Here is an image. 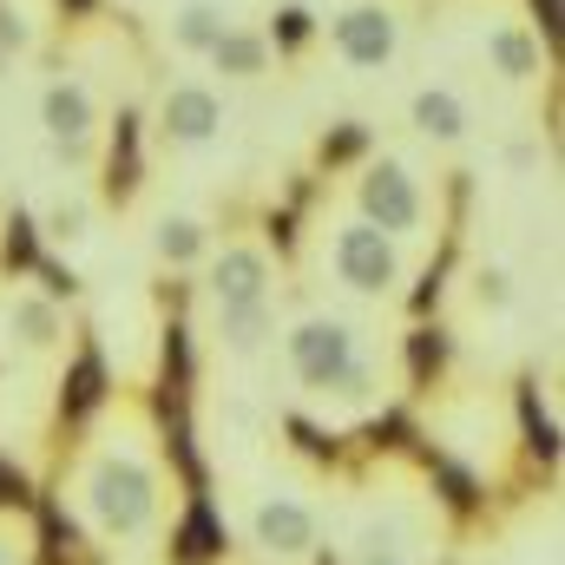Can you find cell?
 Wrapping results in <instances>:
<instances>
[{"label":"cell","mask_w":565,"mask_h":565,"mask_svg":"<svg viewBox=\"0 0 565 565\" xmlns=\"http://www.w3.org/2000/svg\"><path fill=\"white\" fill-rule=\"evenodd\" d=\"M231 559V526L211 493H184V513L164 540V565H224Z\"/></svg>","instance_id":"5"},{"label":"cell","mask_w":565,"mask_h":565,"mask_svg":"<svg viewBox=\"0 0 565 565\" xmlns=\"http://www.w3.org/2000/svg\"><path fill=\"white\" fill-rule=\"evenodd\" d=\"M86 507H93L106 540H139L145 526L158 520V480L132 454H99L93 480H86Z\"/></svg>","instance_id":"1"},{"label":"cell","mask_w":565,"mask_h":565,"mask_svg":"<svg viewBox=\"0 0 565 565\" xmlns=\"http://www.w3.org/2000/svg\"><path fill=\"white\" fill-rule=\"evenodd\" d=\"M309 559H316V565H342V559H335V553H322V546H316V553H309Z\"/></svg>","instance_id":"37"},{"label":"cell","mask_w":565,"mask_h":565,"mask_svg":"<svg viewBox=\"0 0 565 565\" xmlns=\"http://www.w3.org/2000/svg\"><path fill=\"white\" fill-rule=\"evenodd\" d=\"M355 198H362V224H375L382 237H402V231L422 224V184H415L408 164H395V158L369 164Z\"/></svg>","instance_id":"2"},{"label":"cell","mask_w":565,"mask_h":565,"mask_svg":"<svg viewBox=\"0 0 565 565\" xmlns=\"http://www.w3.org/2000/svg\"><path fill=\"white\" fill-rule=\"evenodd\" d=\"M26 46H33V26L0 0V53H26Z\"/></svg>","instance_id":"31"},{"label":"cell","mask_w":565,"mask_h":565,"mask_svg":"<svg viewBox=\"0 0 565 565\" xmlns=\"http://www.w3.org/2000/svg\"><path fill=\"white\" fill-rule=\"evenodd\" d=\"M369 388H375V375H369L362 362H349V369H342V375H329V382H322L316 395H329V402H349V408H362V402H369Z\"/></svg>","instance_id":"28"},{"label":"cell","mask_w":565,"mask_h":565,"mask_svg":"<svg viewBox=\"0 0 565 565\" xmlns=\"http://www.w3.org/2000/svg\"><path fill=\"white\" fill-rule=\"evenodd\" d=\"M204 250V224H191V217H164L158 224V257L164 264H191Z\"/></svg>","instance_id":"26"},{"label":"cell","mask_w":565,"mask_h":565,"mask_svg":"<svg viewBox=\"0 0 565 565\" xmlns=\"http://www.w3.org/2000/svg\"><path fill=\"white\" fill-rule=\"evenodd\" d=\"M395 40H402V26H395L388 7H349V13L335 20V53H342L349 66H382V60H395Z\"/></svg>","instance_id":"10"},{"label":"cell","mask_w":565,"mask_h":565,"mask_svg":"<svg viewBox=\"0 0 565 565\" xmlns=\"http://www.w3.org/2000/svg\"><path fill=\"white\" fill-rule=\"evenodd\" d=\"M217 335L231 355H257L264 335H270V302H224L217 309Z\"/></svg>","instance_id":"17"},{"label":"cell","mask_w":565,"mask_h":565,"mask_svg":"<svg viewBox=\"0 0 565 565\" xmlns=\"http://www.w3.org/2000/svg\"><path fill=\"white\" fill-rule=\"evenodd\" d=\"M40 119H46L53 145H93V93L73 79H53L40 93Z\"/></svg>","instance_id":"14"},{"label":"cell","mask_w":565,"mask_h":565,"mask_svg":"<svg viewBox=\"0 0 565 565\" xmlns=\"http://www.w3.org/2000/svg\"><path fill=\"white\" fill-rule=\"evenodd\" d=\"M60 13H73V20H86V13H93V0H60Z\"/></svg>","instance_id":"36"},{"label":"cell","mask_w":565,"mask_h":565,"mask_svg":"<svg viewBox=\"0 0 565 565\" xmlns=\"http://www.w3.org/2000/svg\"><path fill=\"white\" fill-rule=\"evenodd\" d=\"M33 277H40V289H46V302H73V296H79V277H73L66 264H53V257H40Z\"/></svg>","instance_id":"30"},{"label":"cell","mask_w":565,"mask_h":565,"mask_svg":"<svg viewBox=\"0 0 565 565\" xmlns=\"http://www.w3.org/2000/svg\"><path fill=\"white\" fill-rule=\"evenodd\" d=\"M106 402H113V369H106V349L86 335V342H79V355L66 362V382H60L53 422H60V434H79V427L93 422Z\"/></svg>","instance_id":"4"},{"label":"cell","mask_w":565,"mask_h":565,"mask_svg":"<svg viewBox=\"0 0 565 565\" xmlns=\"http://www.w3.org/2000/svg\"><path fill=\"white\" fill-rule=\"evenodd\" d=\"M513 402H520V447H526V460L553 480V467H559V422L540 408V388H533V382H520Z\"/></svg>","instance_id":"15"},{"label":"cell","mask_w":565,"mask_h":565,"mask_svg":"<svg viewBox=\"0 0 565 565\" xmlns=\"http://www.w3.org/2000/svg\"><path fill=\"white\" fill-rule=\"evenodd\" d=\"M40 264V224L26 211H7V231H0V270L7 277H26Z\"/></svg>","instance_id":"22"},{"label":"cell","mask_w":565,"mask_h":565,"mask_svg":"<svg viewBox=\"0 0 565 565\" xmlns=\"http://www.w3.org/2000/svg\"><path fill=\"white\" fill-rule=\"evenodd\" d=\"M217 33H224V13H217L211 0H191V7H178V20H171V40H178L184 53H211Z\"/></svg>","instance_id":"23"},{"label":"cell","mask_w":565,"mask_h":565,"mask_svg":"<svg viewBox=\"0 0 565 565\" xmlns=\"http://www.w3.org/2000/svg\"><path fill=\"white\" fill-rule=\"evenodd\" d=\"M282 434H289V447H296L302 460H316V467H342V460H349V434L316 427L309 415H289V422H282Z\"/></svg>","instance_id":"20"},{"label":"cell","mask_w":565,"mask_h":565,"mask_svg":"<svg viewBox=\"0 0 565 565\" xmlns=\"http://www.w3.org/2000/svg\"><path fill=\"white\" fill-rule=\"evenodd\" d=\"M447 362H454V335H447L440 322H422V329L408 335V382H415V395H427V388L447 375Z\"/></svg>","instance_id":"16"},{"label":"cell","mask_w":565,"mask_h":565,"mask_svg":"<svg viewBox=\"0 0 565 565\" xmlns=\"http://www.w3.org/2000/svg\"><path fill=\"white\" fill-rule=\"evenodd\" d=\"M415 460H422V473L434 480V493H440V507L467 526V520H480L487 513V480L467 467V460H454V454H440V447H415Z\"/></svg>","instance_id":"9"},{"label":"cell","mask_w":565,"mask_h":565,"mask_svg":"<svg viewBox=\"0 0 565 565\" xmlns=\"http://www.w3.org/2000/svg\"><path fill=\"white\" fill-rule=\"evenodd\" d=\"M40 493H33V480H26V467H13L7 454H0V513H26Z\"/></svg>","instance_id":"29"},{"label":"cell","mask_w":565,"mask_h":565,"mask_svg":"<svg viewBox=\"0 0 565 565\" xmlns=\"http://www.w3.org/2000/svg\"><path fill=\"white\" fill-rule=\"evenodd\" d=\"M139 184H145V132H139V113L119 106L113 145H106V204H132Z\"/></svg>","instance_id":"12"},{"label":"cell","mask_w":565,"mask_h":565,"mask_svg":"<svg viewBox=\"0 0 565 565\" xmlns=\"http://www.w3.org/2000/svg\"><path fill=\"white\" fill-rule=\"evenodd\" d=\"M355 565H408V559H402V553H395V546H388V540L375 533V540H369V553H362Z\"/></svg>","instance_id":"35"},{"label":"cell","mask_w":565,"mask_h":565,"mask_svg":"<svg viewBox=\"0 0 565 565\" xmlns=\"http://www.w3.org/2000/svg\"><path fill=\"white\" fill-rule=\"evenodd\" d=\"M309 40H316V13H309V7H277V13H270V33H264V46H277L282 60H296Z\"/></svg>","instance_id":"25"},{"label":"cell","mask_w":565,"mask_h":565,"mask_svg":"<svg viewBox=\"0 0 565 565\" xmlns=\"http://www.w3.org/2000/svg\"><path fill=\"white\" fill-rule=\"evenodd\" d=\"M211 60H217L231 79H257V73L270 66V46H264V33H250V26H224L217 46H211Z\"/></svg>","instance_id":"18"},{"label":"cell","mask_w":565,"mask_h":565,"mask_svg":"<svg viewBox=\"0 0 565 565\" xmlns=\"http://www.w3.org/2000/svg\"><path fill=\"white\" fill-rule=\"evenodd\" d=\"M0 66H7V53H0Z\"/></svg>","instance_id":"38"},{"label":"cell","mask_w":565,"mask_h":565,"mask_svg":"<svg viewBox=\"0 0 565 565\" xmlns=\"http://www.w3.org/2000/svg\"><path fill=\"white\" fill-rule=\"evenodd\" d=\"M487 53H493V66L507 79H533L540 73V33H526V26H493L487 33Z\"/></svg>","instance_id":"19"},{"label":"cell","mask_w":565,"mask_h":565,"mask_svg":"<svg viewBox=\"0 0 565 565\" xmlns=\"http://www.w3.org/2000/svg\"><path fill=\"white\" fill-rule=\"evenodd\" d=\"M26 513H33V565H99V553H93L86 533H79V520H73L53 493H40Z\"/></svg>","instance_id":"8"},{"label":"cell","mask_w":565,"mask_h":565,"mask_svg":"<svg viewBox=\"0 0 565 565\" xmlns=\"http://www.w3.org/2000/svg\"><path fill=\"white\" fill-rule=\"evenodd\" d=\"M217 126H224V106H217L211 86H171L164 106H158L164 145H204V139H217Z\"/></svg>","instance_id":"11"},{"label":"cell","mask_w":565,"mask_h":565,"mask_svg":"<svg viewBox=\"0 0 565 565\" xmlns=\"http://www.w3.org/2000/svg\"><path fill=\"white\" fill-rule=\"evenodd\" d=\"M211 296H217V309L224 302H270V264H264V250L231 244L217 257V270H211Z\"/></svg>","instance_id":"13"},{"label":"cell","mask_w":565,"mask_h":565,"mask_svg":"<svg viewBox=\"0 0 565 565\" xmlns=\"http://www.w3.org/2000/svg\"><path fill=\"white\" fill-rule=\"evenodd\" d=\"M250 540H257V553H270V559H309L316 553V513L302 507V500H264L257 513H250Z\"/></svg>","instance_id":"7"},{"label":"cell","mask_w":565,"mask_h":565,"mask_svg":"<svg viewBox=\"0 0 565 565\" xmlns=\"http://www.w3.org/2000/svg\"><path fill=\"white\" fill-rule=\"evenodd\" d=\"M79 231H86V204H53L46 237H79Z\"/></svg>","instance_id":"32"},{"label":"cell","mask_w":565,"mask_h":565,"mask_svg":"<svg viewBox=\"0 0 565 565\" xmlns=\"http://www.w3.org/2000/svg\"><path fill=\"white\" fill-rule=\"evenodd\" d=\"M395 270H402V264H395V244H388L375 224H362V217H355V224H342V231H335V277L349 282V289L382 296V289L395 282Z\"/></svg>","instance_id":"6"},{"label":"cell","mask_w":565,"mask_h":565,"mask_svg":"<svg viewBox=\"0 0 565 565\" xmlns=\"http://www.w3.org/2000/svg\"><path fill=\"white\" fill-rule=\"evenodd\" d=\"M533 20H540L546 46H559V0H533Z\"/></svg>","instance_id":"34"},{"label":"cell","mask_w":565,"mask_h":565,"mask_svg":"<svg viewBox=\"0 0 565 565\" xmlns=\"http://www.w3.org/2000/svg\"><path fill=\"white\" fill-rule=\"evenodd\" d=\"M13 335H20L26 349H53V342H60V302L20 296V302H13Z\"/></svg>","instance_id":"24"},{"label":"cell","mask_w":565,"mask_h":565,"mask_svg":"<svg viewBox=\"0 0 565 565\" xmlns=\"http://www.w3.org/2000/svg\"><path fill=\"white\" fill-rule=\"evenodd\" d=\"M369 151V132L349 119V126H335V132H322V145H316V158H322V171H342L349 158H362Z\"/></svg>","instance_id":"27"},{"label":"cell","mask_w":565,"mask_h":565,"mask_svg":"<svg viewBox=\"0 0 565 565\" xmlns=\"http://www.w3.org/2000/svg\"><path fill=\"white\" fill-rule=\"evenodd\" d=\"M473 296H480V302H493V309H500V302H507V296H513V289H507V270H480V277H473Z\"/></svg>","instance_id":"33"},{"label":"cell","mask_w":565,"mask_h":565,"mask_svg":"<svg viewBox=\"0 0 565 565\" xmlns=\"http://www.w3.org/2000/svg\"><path fill=\"white\" fill-rule=\"evenodd\" d=\"M415 126H422L427 139H460L467 132V106L454 99V93H440V86H427V93H415Z\"/></svg>","instance_id":"21"},{"label":"cell","mask_w":565,"mask_h":565,"mask_svg":"<svg viewBox=\"0 0 565 565\" xmlns=\"http://www.w3.org/2000/svg\"><path fill=\"white\" fill-rule=\"evenodd\" d=\"M349 362H362L355 355V329L349 322H335V316H309L296 335H289V369H296V382L316 395L329 375H342Z\"/></svg>","instance_id":"3"}]
</instances>
